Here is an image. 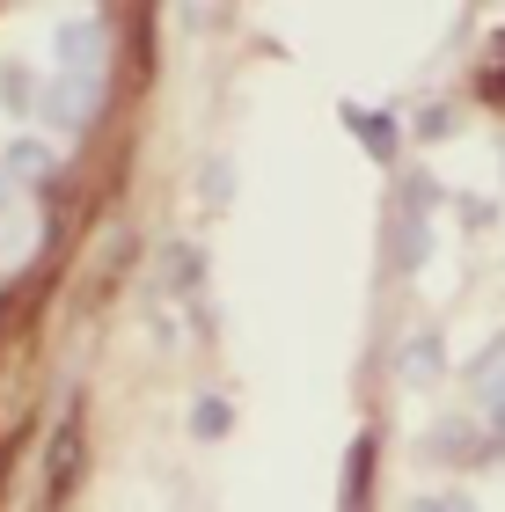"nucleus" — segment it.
<instances>
[{
    "mask_svg": "<svg viewBox=\"0 0 505 512\" xmlns=\"http://www.w3.org/2000/svg\"><path fill=\"white\" fill-rule=\"evenodd\" d=\"M96 110H103V81H66L59 74L37 96V118L52 125V132H88V125H96Z\"/></svg>",
    "mask_w": 505,
    "mask_h": 512,
    "instance_id": "obj_1",
    "label": "nucleus"
},
{
    "mask_svg": "<svg viewBox=\"0 0 505 512\" xmlns=\"http://www.w3.org/2000/svg\"><path fill=\"white\" fill-rule=\"evenodd\" d=\"M52 52H59V74H66V81H103V22H96V15L59 22V30H52Z\"/></svg>",
    "mask_w": 505,
    "mask_h": 512,
    "instance_id": "obj_2",
    "label": "nucleus"
},
{
    "mask_svg": "<svg viewBox=\"0 0 505 512\" xmlns=\"http://www.w3.org/2000/svg\"><path fill=\"white\" fill-rule=\"evenodd\" d=\"M198 271H205V264H198L191 242H162V286H169V293H198Z\"/></svg>",
    "mask_w": 505,
    "mask_h": 512,
    "instance_id": "obj_3",
    "label": "nucleus"
},
{
    "mask_svg": "<svg viewBox=\"0 0 505 512\" xmlns=\"http://www.w3.org/2000/svg\"><path fill=\"white\" fill-rule=\"evenodd\" d=\"M0 169L22 176V183H37V176H52V147H44V139H15V147L0 154Z\"/></svg>",
    "mask_w": 505,
    "mask_h": 512,
    "instance_id": "obj_4",
    "label": "nucleus"
},
{
    "mask_svg": "<svg viewBox=\"0 0 505 512\" xmlns=\"http://www.w3.org/2000/svg\"><path fill=\"white\" fill-rule=\"evenodd\" d=\"M396 366H403V381H440V337H410L403 352H396Z\"/></svg>",
    "mask_w": 505,
    "mask_h": 512,
    "instance_id": "obj_5",
    "label": "nucleus"
},
{
    "mask_svg": "<svg viewBox=\"0 0 505 512\" xmlns=\"http://www.w3.org/2000/svg\"><path fill=\"white\" fill-rule=\"evenodd\" d=\"M476 447H484V432H476V425H462V417H447V425L440 432H432V454H476Z\"/></svg>",
    "mask_w": 505,
    "mask_h": 512,
    "instance_id": "obj_6",
    "label": "nucleus"
},
{
    "mask_svg": "<svg viewBox=\"0 0 505 512\" xmlns=\"http://www.w3.org/2000/svg\"><path fill=\"white\" fill-rule=\"evenodd\" d=\"M74 469H81V432L66 425V432L52 439V491H66V483H74Z\"/></svg>",
    "mask_w": 505,
    "mask_h": 512,
    "instance_id": "obj_7",
    "label": "nucleus"
},
{
    "mask_svg": "<svg viewBox=\"0 0 505 512\" xmlns=\"http://www.w3.org/2000/svg\"><path fill=\"white\" fill-rule=\"evenodd\" d=\"M0 96H8L15 118H37V88H30V74H22V66H0Z\"/></svg>",
    "mask_w": 505,
    "mask_h": 512,
    "instance_id": "obj_8",
    "label": "nucleus"
},
{
    "mask_svg": "<svg viewBox=\"0 0 505 512\" xmlns=\"http://www.w3.org/2000/svg\"><path fill=\"white\" fill-rule=\"evenodd\" d=\"M227 417H235V410H227L220 395H198V410H191V432H198V439H220V432H227Z\"/></svg>",
    "mask_w": 505,
    "mask_h": 512,
    "instance_id": "obj_9",
    "label": "nucleus"
},
{
    "mask_svg": "<svg viewBox=\"0 0 505 512\" xmlns=\"http://www.w3.org/2000/svg\"><path fill=\"white\" fill-rule=\"evenodd\" d=\"M410 512H484V505H476L469 491H418V498H410Z\"/></svg>",
    "mask_w": 505,
    "mask_h": 512,
    "instance_id": "obj_10",
    "label": "nucleus"
},
{
    "mask_svg": "<svg viewBox=\"0 0 505 512\" xmlns=\"http://www.w3.org/2000/svg\"><path fill=\"white\" fill-rule=\"evenodd\" d=\"M425 242H432V235H425V220L410 213V220H403V235H396V256H403V264H425Z\"/></svg>",
    "mask_w": 505,
    "mask_h": 512,
    "instance_id": "obj_11",
    "label": "nucleus"
},
{
    "mask_svg": "<svg viewBox=\"0 0 505 512\" xmlns=\"http://www.w3.org/2000/svg\"><path fill=\"white\" fill-rule=\"evenodd\" d=\"M418 132H425V139H440V132H454V118H447V103H432L425 118H418Z\"/></svg>",
    "mask_w": 505,
    "mask_h": 512,
    "instance_id": "obj_12",
    "label": "nucleus"
},
{
    "mask_svg": "<svg viewBox=\"0 0 505 512\" xmlns=\"http://www.w3.org/2000/svg\"><path fill=\"white\" fill-rule=\"evenodd\" d=\"M205 198H213V205L227 198V161H205Z\"/></svg>",
    "mask_w": 505,
    "mask_h": 512,
    "instance_id": "obj_13",
    "label": "nucleus"
},
{
    "mask_svg": "<svg viewBox=\"0 0 505 512\" xmlns=\"http://www.w3.org/2000/svg\"><path fill=\"white\" fill-rule=\"evenodd\" d=\"M484 417H491V432H498V439H505V388H498V395H491V410H484Z\"/></svg>",
    "mask_w": 505,
    "mask_h": 512,
    "instance_id": "obj_14",
    "label": "nucleus"
},
{
    "mask_svg": "<svg viewBox=\"0 0 505 512\" xmlns=\"http://www.w3.org/2000/svg\"><path fill=\"white\" fill-rule=\"evenodd\" d=\"M0 198H8V176H0Z\"/></svg>",
    "mask_w": 505,
    "mask_h": 512,
    "instance_id": "obj_15",
    "label": "nucleus"
},
{
    "mask_svg": "<svg viewBox=\"0 0 505 512\" xmlns=\"http://www.w3.org/2000/svg\"><path fill=\"white\" fill-rule=\"evenodd\" d=\"M498 161H505V147H498Z\"/></svg>",
    "mask_w": 505,
    "mask_h": 512,
    "instance_id": "obj_16",
    "label": "nucleus"
}]
</instances>
